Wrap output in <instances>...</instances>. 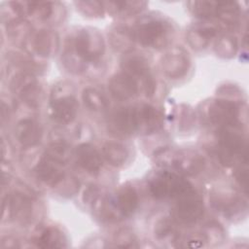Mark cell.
Instances as JSON below:
<instances>
[{"instance_id": "1", "label": "cell", "mask_w": 249, "mask_h": 249, "mask_svg": "<svg viewBox=\"0 0 249 249\" xmlns=\"http://www.w3.org/2000/svg\"><path fill=\"white\" fill-rule=\"evenodd\" d=\"M134 42L142 46L162 49L166 47L173 36L172 25L160 17H145L132 29Z\"/></svg>"}, {"instance_id": "2", "label": "cell", "mask_w": 249, "mask_h": 249, "mask_svg": "<svg viewBox=\"0 0 249 249\" xmlns=\"http://www.w3.org/2000/svg\"><path fill=\"white\" fill-rule=\"evenodd\" d=\"M68 42L87 62L97 60L105 52V43L101 33L92 27L79 29Z\"/></svg>"}, {"instance_id": "3", "label": "cell", "mask_w": 249, "mask_h": 249, "mask_svg": "<svg viewBox=\"0 0 249 249\" xmlns=\"http://www.w3.org/2000/svg\"><path fill=\"white\" fill-rule=\"evenodd\" d=\"M192 189L189 181L171 171L159 172L149 181V191L157 199L176 198Z\"/></svg>"}, {"instance_id": "4", "label": "cell", "mask_w": 249, "mask_h": 249, "mask_svg": "<svg viewBox=\"0 0 249 249\" xmlns=\"http://www.w3.org/2000/svg\"><path fill=\"white\" fill-rule=\"evenodd\" d=\"M233 126L222 127L219 134V157L225 165H231L239 156L246 157V139Z\"/></svg>"}, {"instance_id": "5", "label": "cell", "mask_w": 249, "mask_h": 249, "mask_svg": "<svg viewBox=\"0 0 249 249\" xmlns=\"http://www.w3.org/2000/svg\"><path fill=\"white\" fill-rule=\"evenodd\" d=\"M2 210L3 220L14 219L21 224H27L33 215L32 196L22 191H15L4 198Z\"/></svg>"}, {"instance_id": "6", "label": "cell", "mask_w": 249, "mask_h": 249, "mask_svg": "<svg viewBox=\"0 0 249 249\" xmlns=\"http://www.w3.org/2000/svg\"><path fill=\"white\" fill-rule=\"evenodd\" d=\"M160 161L161 164L186 175L197 174L204 165L203 158L192 150L163 152L160 155Z\"/></svg>"}, {"instance_id": "7", "label": "cell", "mask_w": 249, "mask_h": 249, "mask_svg": "<svg viewBox=\"0 0 249 249\" xmlns=\"http://www.w3.org/2000/svg\"><path fill=\"white\" fill-rule=\"evenodd\" d=\"M122 68L124 73L131 76L136 83L142 85L146 96L151 97L156 89V82L151 73L148 61L138 53L126 54L122 61Z\"/></svg>"}, {"instance_id": "8", "label": "cell", "mask_w": 249, "mask_h": 249, "mask_svg": "<svg viewBox=\"0 0 249 249\" xmlns=\"http://www.w3.org/2000/svg\"><path fill=\"white\" fill-rule=\"evenodd\" d=\"M176 199L177 201L174 207V214L181 222L193 224L203 216V200L194 189L182 194L176 197Z\"/></svg>"}, {"instance_id": "9", "label": "cell", "mask_w": 249, "mask_h": 249, "mask_svg": "<svg viewBox=\"0 0 249 249\" xmlns=\"http://www.w3.org/2000/svg\"><path fill=\"white\" fill-rule=\"evenodd\" d=\"M10 89L29 106L38 105L41 89L38 87L37 80L31 72L20 71L17 73L10 82Z\"/></svg>"}, {"instance_id": "10", "label": "cell", "mask_w": 249, "mask_h": 249, "mask_svg": "<svg viewBox=\"0 0 249 249\" xmlns=\"http://www.w3.org/2000/svg\"><path fill=\"white\" fill-rule=\"evenodd\" d=\"M109 128L119 135H131L138 131L136 106L121 107L115 110L109 119Z\"/></svg>"}, {"instance_id": "11", "label": "cell", "mask_w": 249, "mask_h": 249, "mask_svg": "<svg viewBox=\"0 0 249 249\" xmlns=\"http://www.w3.org/2000/svg\"><path fill=\"white\" fill-rule=\"evenodd\" d=\"M191 65V60L188 53L176 47L169 50L161 60V68L163 73L172 79H178L186 75Z\"/></svg>"}, {"instance_id": "12", "label": "cell", "mask_w": 249, "mask_h": 249, "mask_svg": "<svg viewBox=\"0 0 249 249\" xmlns=\"http://www.w3.org/2000/svg\"><path fill=\"white\" fill-rule=\"evenodd\" d=\"M208 118L213 124L222 127L233 126L237 122L238 109L231 100L218 99L210 104Z\"/></svg>"}, {"instance_id": "13", "label": "cell", "mask_w": 249, "mask_h": 249, "mask_svg": "<svg viewBox=\"0 0 249 249\" xmlns=\"http://www.w3.org/2000/svg\"><path fill=\"white\" fill-rule=\"evenodd\" d=\"M78 102L73 94L63 93L51 101L52 118L59 124L71 123L78 113Z\"/></svg>"}, {"instance_id": "14", "label": "cell", "mask_w": 249, "mask_h": 249, "mask_svg": "<svg viewBox=\"0 0 249 249\" xmlns=\"http://www.w3.org/2000/svg\"><path fill=\"white\" fill-rule=\"evenodd\" d=\"M63 165L64 164L44 155L35 166L34 171L40 181L51 187H55L65 177Z\"/></svg>"}, {"instance_id": "15", "label": "cell", "mask_w": 249, "mask_h": 249, "mask_svg": "<svg viewBox=\"0 0 249 249\" xmlns=\"http://www.w3.org/2000/svg\"><path fill=\"white\" fill-rule=\"evenodd\" d=\"M109 89L112 95L120 100L134 97L138 92L136 81L124 72L115 74L109 81Z\"/></svg>"}, {"instance_id": "16", "label": "cell", "mask_w": 249, "mask_h": 249, "mask_svg": "<svg viewBox=\"0 0 249 249\" xmlns=\"http://www.w3.org/2000/svg\"><path fill=\"white\" fill-rule=\"evenodd\" d=\"M42 127L33 119H23L19 121L15 128V136L18 142L23 147L37 145L42 138Z\"/></svg>"}, {"instance_id": "17", "label": "cell", "mask_w": 249, "mask_h": 249, "mask_svg": "<svg viewBox=\"0 0 249 249\" xmlns=\"http://www.w3.org/2000/svg\"><path fill=\"white\" fill-rule=\"evenodd\" d=\"M75 156L78 163L89 173H97L102 166L100 154L91 144H80L75 150Z\"/></svg>"}, {"instance_id": "18", "label": "cell", "mask_w": 249, "mask_h": 249, "mask_svg": "<svg viewBox=\"0 0 249 249\" xmlns=\"http://www.w3.org/2000/svg\"><path fill=\"white\" fill-rule=\"evenodd\" d=\"M31 45L39 56L49 57L58 48V36L52 30L42 29L32 36Z\"/></svg>"}, {"instance_id": "19", "label": "cell", "mask_w": 249, "mask_h": 249, "mask_svg": "<svg viewBox=\"0 0 249 249\" xmlns=\"http://www.w3.org/2000/svg\"><path fill=\"white\" fill-rule=\"evenodd\" d=\"M138 131L151 133L158 130L161 125V118L155 107L149 104H140L136 106Z\"/></svg>"}, {"instance_id": "20", "label": "cell", "mask_w": 249, "mask_h": 249, "mask_svg": "<svg viewBox=\"0 0 249 249\" xmlns=\"http://www.w3.org/2000/svg\"><path fill=\"white\" fill-rule=\"evenodd\" d=\"M217 33V27L210 24L194 25L188 30L187 41L196 50L204 49Z\"/></svg>"}, {"instance_id": "21", "label": "cell", "mask_w": 249, "mask_h": 249, "mask_svg": "<svg viewBox=\"0 0 249 249\" xmlns=\"http://www.w3.org/2000/svg\"><path fill=\"white\" fill-rule=\"evenodd\" d=\"M114 201L123 216H129L137 209L139 197L132 186L124 185L119 190Z\"/></svg>"}, {"instance_id": "22", "label": "cell", "mask_w": 249, "mask_h": 249, "mask_svg": "<svg viewBox=\"0 0 249 249\" xmlns=\"http://www.w3.org/2000/svg\"><path fill=\"white\" fill-rule=\"evenodd\" d=\"M33 243L38 247H64L66 239L64 234L55 227H48L44 229L40 234L34 237Z\"/></svg>"}, {"instance_id": "23", "label": "cell", "mask_w": 249, "mask_h": 249, "mask_svg": "<svg viewBox=\"0 0 249 249\" xmlns=\"http://www.w3.org/2000/svg\"><path fill=\"white\" fill-rule=\"evenodd\" d=\"M102 152L105 160L113 166H123L129 156L128 150L124 145L118 142H106L103 145Z\"/></svg>"}, {"instance_id": "24", "label": "cell", "mask_w": 249, "mask_h": 249, "mask_svg": "<svg viewBox=\"0 0 249 249\" xmlns=\"http://www.w3.org/2000/svg\"><path fill=\"white\" fill-rule=\"evenodd\" d=\"M242 198L232 194H221L218 196L215 195L213 197V204L215 207L219 211L224 212L225 215L229 216H234L240 210L242 211Z\"/></svg>"}, {"instance_id": "25", "label": "cell", "mask_w": 249, "mask_h": 249, "mask_svg": "<svg viewBox=\"0 0 249 249\" xmlns=\"http://www.w3.org/2000/svg\"><path fill=\"white\" fill-rule=\"evenodd\" d=\"M61 61L68 71L75 74H80L87 68V61L76 53L69 42H67L65 45L63 53L61 55Z\"/></svg>"}, {"instance_id": "26", "label": "cell", "mask_w": 249, "mask_h": 249, "mask_svg": "<svg viewBox=\"0 0 249 249\" xmlns=\"http://www.w3.org/2000/svg\"><path fill=\"white\" fill-rule=\"evenodd\" d=\"M110 41L116 50L122 52L129 51L134 43L131 29L121 25L116 26L111 30Z\"/></svg>"}, {"instance_id": "27", "label": "cell", "mask_w": 249, "mask_h": 249, "mask_svg": "<svg viewBox=\"0 0 249 249\" xmlns=\"http://www.w3.org/2000/svg\"><path fill=\"white\" fill-rule=\"evenodd\" d=\"M32 27L28 21L18 18L9 21L7 24L8 36L17 43L23 44L31 35Z\"/></svg>"}, {"instance_id": "28", "label": "cell", "mask_w": 249, "mask_h": 249, "mask_svg": "<svg viewBox=\"0 0 249 249\" xmlns=\"http://www.w3.org/2000/svg\"><path fill=\"white\" fill-rule=\"evenodd\" d=\"M155 237L159 241L176 242L179 239V232L173 221L163 218L160 219L155 227Z\"/></svg>"}, {"instance_id": "29", "label": "cell", "mask_w": 249, "mask_h": 249, "mask_svg": "<svg viewBox=\"0 0 249 249\" xmlns=\"http://www.w3.org/2000/svg\"><path fill=\"white\" fill-rule=\"evenodd\" d=\"M237 39L231 34H225L220 36L214 46V50L217 55L223 58H231L234 56L237 52Z\"/></svg>"}, {"instance_id": "30", "label": "cell", "mask_w": 249, "mask_h": 249, "mask_svg": "<svg viewBox=\"0 0 249 249\" xmlns=\"http://www.w3.org/2000/svg\"><path fill=\"white\" fill-rule=\"evenodd\" d=\"M82 98L87 107L94 111L106 109L108 106L105 95L95 88H87L83 90Z\"/></svg>"}, {"instance_id": "31", "label": "cell", "mask_w": 249, "mask_h": 249, "mask_svg": "<svg viewBox=\"0 0 249 249\" xmlns=\"http://www.w3.org/2000/svg\"><path fill=\"white\" fill-rule=\"evenodd\" d=\"M105 6L104 8L107 9L113 15H122L127 16L129 14L137 13L141 10L142 6L146 5L145 2H120V1H109V2H102Z\"/></svg>"}, {"instance_id": "32", "label": "cell", "mask_w": 249, "mask_h": 249, "mask_svg": "<svg viewBox=\"0 0 249 249\" xmlns=\"http://www.w3.org/2000/svg\"><path fill=\"white\" fill-rule=\"evenodd\" d=\"M190 12L200 18H217L218 6L217 2L208 1H192L188 3Z\"/></svg>"}, {"instance_id": "33", "label": "cell", "mask_w": 249, "mask_h": 249, "mask_svg": "<svg viewBox=\"0 0 249 249\" xmlns=\"http://www.w3.org/2000/svg\"><path fill=\"white\" fill-rule=\"evenodd\" d=\"M26 15L32 16L40 20H46L53 14V3L51 2H25Z\"/></svg>"}, {"instance_id": "34", "label": "cell", "mask_w": 249, "mask_h": 249, "mask_svg": "<svg viewBox=\"0 0 249 249\" xmlns=\"http://www.w3.org/2000/svg\"><path fill=\"white\" fill-rule=\"evenodd\" d=\"M45 156L62 163V164H65L69 158V148L63 142L53 143L47 149Z\"/></svg>"}, {"instance_id": "35", "label": "cell", "mask_w": 249, "mask_h": 249, "mask_svg": "<svg viewBox=\"0 0 249 249\" xmlns=\"http://www.w3.org/2000/svg\"><path fill=\"white\" fill-rule=\"evenodd\" d=\"M115 246L121 248H135L138 247L137 239L133 231L129 229L120 230L114 237Z\"/></svg>"}, {"instance_id": "36", "label": "cell", "mask_w": 249, "mask_h": 249, "mask_svg": "<svg viewBox=\"0 0 249 249\" xmlns=\"http://www.w3.org/2000/svg\"><path fill=\"white\" fill-rule=\"evenodd\" d=\"M77 8L87 17H100L104 13L103 3L97 1H79L76 2Z\"/></svg>"}, {"instance_id": "37", "label": "cell", "mask_w": 249, "mask_h": 249, "mask_svg": "<svg viewBox=\"0 0 249 249\" xmlns=\"http://www.w3.org/2000/svg\"><path fill=\"white\" fill-rule=\"evenodd\" d=\"M56 186L60 187L58 189V194L60 196H72L79 191L80 183H79V181L76 180V178H73V177L65 178L64 177Z\"/></svg>"}, {"instance_id": "38", "label": "cell", "mask_w": 249, "mask_h": 249, "mask_svg": "<svg viewBox=\"0 0 249 249\" xmlns=\"http://www.w3.org/2000/svg\"><path fill=\"white\" fill-rule=\"evenodd\" d=\"M204 236L208 242H214V243H219L221 242L220 240L223 239L224 236V231L222 228L219 227L218 224H209L206 227Z\"/></svg>"}, {"instance_id": "39", "label": "cell", "mask_w": 249, "mask_h": 249, "mask_svg": "<svg viewBox=\"0 0 249 249\" xmlns=\"http://www.w3.org/2000/svg\"><path fill=\"white\" fill-rule=\"evenodd\" d=\"M235 178H236V181L238 182L239 186L242 187L244 189V191L246 192L247 191V178H248V173H247V168L244 167V168H240L239 170H237L236 174H235Z\"/></svg>"}, {"instance_id": "40", "label": "cell", "mask_w": 249, "mask_h": 249, "mask_svg": "<svg viewBox=\"0 0 249 249\" xmlns=\"http://www.w3.org/2000/svg\"><path fill=\"white\" fill-rule=\"evenodd\" d=\"M0 246L2 248H17V247H19V244L18 239L12 236H5L1 240Z\"/></svg>"}]
</instances>
